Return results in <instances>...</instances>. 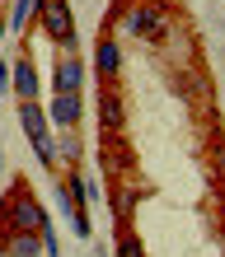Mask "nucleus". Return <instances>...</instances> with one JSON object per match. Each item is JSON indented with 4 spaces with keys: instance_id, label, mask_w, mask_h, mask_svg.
I'll use <instances>...</instances> for the list:
<instances>
[{
    "instance_id": "2eb2a0df",
    "label": "nucleus",
    "mask_w": 225,
    "mask_h": 257,
    "mask_svg": "<svg viewBox=\"0 0 225 257\" xmlns=\"http://www.w3.org/2000/svg\"><path fill=\"white\" fill-rule=\"evenodd\" d=\"M61 164H66V169L80 164V145H75V141H56V169H61Z\"/></svg>"
},
{
    "instance_id": "39448f33",
    "label": "nucleus",
    "mask_w": 225,
    "mask_h": 257,
    "mask_svg": "<svg viewBox=\"0 0 225 257\" xmlns=\"http://www.w3.org/2000/svg\"><path fill=\"white\" fill-rule=\"evenodd\" d=\"M42 112H47V126H66V131H75L85 108H80V94H52V103H47Z\"/></svg>"
},
{
    "instance_id": "4468645a",
    "label": "nucleus",
    "mask_w": 225,
    "mask_h": 257,
    "mask_svg": "<svg viewBox=\"0 0 225 257\" xmlns=\"http://www.w3.org/2000/svg\"><path fill=\"white\" fill-rule=\"evenodd\" d=\"M117 257H145V243L131 229H122V234H117Z\"/></svg>"
},
{
    "instance_id": "f8f14e48",
    "label": "nucleus",
    "mask_w": 225,
    "mask_h": 257,
    "mask_svg": "<svg viewBox=\"0 0 225 257\" xmlns=\"http://www.w3.org/2000/svg\"><path fill=\"white\" fill-rule=\"evenodd\" d=\"M122 98H117V89L113 84H103V94H99V122H103V131H117L122 126Z\"/></svg>"
},
{
    "instance_id": "9d476101",
    "label": "nucleus",
    "mask_w": 225,
    "mask_h": 257,
    "mask_svg": "<svg viewBox=\"0 0 225 257\" xmlns=\"http://www.w3.org/2000/svg\"><path fill=\"white\" fill-rule=\"evenodd\" d=\"M42 252V234H10L0 229V257H38Z\"/></svg>"
},
{
    "instance_id": "20e7f679",
    "label": "nucleus",
    "mask_w": 225,
    "mask_h": 257,
    "mask_svg": "<svg viewBox=\"0 0 225 257\" xmlns=\"http://www.w3.org/2000/svg\"><path fill=\"white\" fill-rule=\"evenodd\" d=\"M56 187H61V206H66V220H70L75 238H89V210H85V178L66 173V178H61Z\"/></svg>"
},
{
    "instance_id": "0eeeda50",
    "label": "nucleus",
    "mask_w": 225,
    "mask_h": 257,
    "mask_svg": "<svg viewBox=\"0 0 225 257\" xmlns=\"http://www.w3.org/2000/svg\"><path fill=\"white\" fill-rule=\"evenodd\" d=\"M94 70L103 75V84H113V80H117V70H122V47H117V38H113V33H103V38H99V47H94Z\"/></svg>"
},
{
    "instance_id": "f257e3e1",
    "label": "nucleus",
    "mask_w": 225,
    "mask_h": 257,
    "mask_svg": "<svg viewBox=\"0 0 225 257\" xmlns=\"http://www.w3.org/2000/svg\"><path fill=\"white\" fill-rule=\"evenodd\" d=\"M174 33V10L164 0H131L122 14V38L131 42H150V47H164Z\"/></svg>"
},
{
    "instance_id": "6e6552de",
    "label": "nucleus",
    "mask_w": 225,
    "mask_h": 257,
    "mask_svg": "<svg viewBox=\"0 0 225 257\" xmlns=\"http://www.w3.org/2000/svg\"><path fill=\"white\" fill-rule=\"evenodd\" d=\"M80 84H85V66H80V56H66V61H56V70H52V94H80Z\"/></svg>"
},
{
    "instance_id": "dca6fc26",
    "label": "nucleus",
    "mask_w": 225,
    "mask_h": 257,
    "mask_svg": "<svg viewBox=\"0 0 225 257\" xmlns=\"http://www.w3.org/2000/svg\"><path fill=\"white\" fill-rule=\"evenodd\" d=\"M42 257H61V243H56L52 224H47V229H42Z\"/></svg>"
},
{
    "instance_id": "6ab92c4d",
    "label": "nucleus",
    "mask_w": 225,
    "mask_h": 257,
    "mask_svg": "<svg viewBox=\"0 0 225 257\" xmlns=\"http://www.w3.org/2000/svg\"><path fill=\"white\" fill-rule=\"evenodd\" d=\"M0 169H5V150H0Z\"/></svg>"
},
{
    "instance_id": "a211bd4d",
    "label": "nucleus",
    "mask_w": 225,
    "mask_h": 257,
    "mask_svg": "<svg viewBox=\"0 0 225 257\" xmlns=\"http://www.w3.org/2000/svg\"><path fill=\"white\" fill-rule=\"evenodd\" d=\"M5 28H10V24H5V14H0V38H5Z\"/></svg>"
},
{
    "instance_id": "ddd939ff",
    "label": "nucleus",
    "mask_w": 225,
    "mask_h": 257,
    "mask_svg": "<svg viewBox=\"0 0 225 257\" xmlns=\"http://www.w3.org/2000/svg\"><path fill=\"white\" fill-rule=\"evenodd\" d=\"M33 14H38L33 0H14V10H10V28H28V24H33Z\"/></svg>"
},
{
    "instance_id": "1a4fd4ad",
    "label": "nucleus",
    "mask_w": 225,
    "mask_h": 257,
    "mask_svg": "<svg viewBox=\"0 0 225 257\" xmlns=\"http://www.w3.org/2000/svg\"><path fill=\"white\" fill-rule=\"evenodd\" d=\"M10 89L19 94V103H38V70H33V61H14L10 66Z\"/></svg>"
},
{
    "instance_id": "423d86ee",
    "label": "nucleus",
    "mask_w": 225,
    "mask_h": 257,
    "mask_svg": "<svg viewBox=\"0 0 225 257\" xmlns=\"http://www.w3.org/2000/svg\"><path fill=\"white\" fill-rule=\"evenodd\" d=\"M141 196H145L141 183H127V178H113V183H108V206H113L117 220H131V210H136Z\"/></svg>"
},
{
    "instance_id": "9b49d317",
    "label": "nucleus",
    "mask_w": 225,
    "mask_h": 257,
    "mask_svg": "<svg viewBox=\"0 0 225 257\" xmlns=\"http://www.w3.org/2000/svg\"><path fill=\"white\" fill-rule=\"evenodd\" d=\"M14 112H19V126L28 131V141H33V145L52 141V136H47V112H42L38 103H19V108H14Z\"/></svg>"
},
{
    "instance_id": "f03ea898",
    "label": "nucleus",
    "mask_w": 225,
    "mask_h": 257,
    "mask_svg": "<svg viewBox=\"0 0 225 257\" xmlns=\"http://www.w3.org/2000/svg\"><path fill=\"white\" fill-rule=\"evenodd\" d=\"M0 220L10 234H42L47 229V210L33 201L28 187H14L10 196H0Z\"/></svg>"
},
{
    "instance_id": "f3484780",
    "label": "nucleus",
    "mask_w": 225,
    "mask_h": 257,
    "mask_svg": "<svg viewBox=\"0 0 225 257\" xmlns=\"http://www.w3.org/2000/svg\"><path fill=\"white\" fill-rule=\"evenodd\" d=\"M0 89H10V66L0 61Z\"/></svg>"
},
{
    "instance_id": "7ed1b4c3",
    "label": "nucleus",
    "mask_w": 225,
    "mask_h": 257,
    "mask_svg": "<svg viewBox=\"0 0 225 257\" xmlns=\"http://www.w3.org/2000/svg\"><path fill=\"white\" fill-rule=\"evenodd\" d=\"M33 5H38L33 28L47 33L61 52H70L75 47V14H70V5H66V0H33Z\"/></svg>"
}]
</instances>
